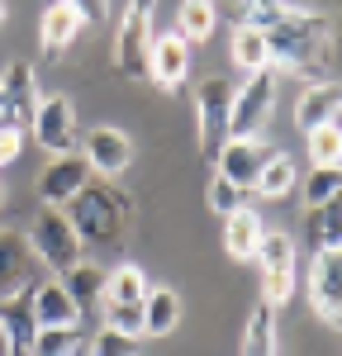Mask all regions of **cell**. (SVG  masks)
Returning <instances> with one entry per match:
<instances>
[{
	"mask_svg": "<svg viewBox=\"0 0 342 356\" xmlns=\"http://www.w3.org/2000/svg\"><path fill=\"white\" fill-rule=\"evenodd\" d=\"M62 214L76 228L81 247H110L119 243V233L129 223V195L114 191L110 181H86L81 191L62 204Z\"/></svg>",
	"mask_w": 342,
	"mask_h": 356,
	"instance_id": "obj_2",
	"label": "cell"
},
{
	"mask_svg": "<svg viewBox=\"0 0 342 356\" xmlns=\"http://www.w3.org/2000/svg\"><path fill=\"white\" fill-rule=\"evenodd\" d=\"M285 10H290V0H238V24L266 33L285 19Z\"/></svg>",
	"mask_w": 342,
	"mask_h": 356,
	"instance_id": "obj_29",
	"label": "cell"
},
{
	"mask_svg": "<svg viewBox=\"0 0 342 356\" xmlns=\"http://www.w3.org/2000/svg\"><path fill=\"white\" fill-rule=\"evenodd\" d=\"M81 157H86V166H90L95 176L114 181V176H124L129 162H133V143H129L124 129L100 124V129H90V134H86V152H81Z\"/></svg>",
	"mask_w": 342,
	"mask_h": 356,
	"instance_id": "obj_12",
	"label": "cell"
},
{
	"mask_svg": "<svg viewBox=\"0 0 342 356\" xmlns=\"http://www.w3.org/2000/svg\"><path fill=\"white\" fill-rule=\"evenodd\" d=\"M243 356H276V309L266 300L252 304L247 328H243Z\"/></svg>",
	"mask_w": 342,
	"mask_h": 356,
	"instance_id": "obj_23",
	"label": "cell"
},
{
	"mask_svg": "<svg viewBox=\"0 0 342 356\" xmlns=\"http://www.w3.org/2000/svg\"><path fill=\"white\" fill-rule=\"evenodd\" d=\"M181 323V295L167 285H147L142 295V337H171Z\"/></svg>",
	"mask_w": 342,
	"mask_h": 356,
	"instance_id": "obj_19",
	"label": "cell"
},
{
	"mask_svg": "<svg viewBox=\"0 0 342 356\" xmlns=\"http://www.w3.org/2000/svg\"><path fill=\"white\" fill-rule=\"evenodd\" d=\"M129 10H138V15H147V19H152V10H157V0H129Z\"/></svg>",
	"mask_w": 342,
	"mask_h": 356,
	"instance_id": "obj_38",
	"label": "cell"
},
{
	"mask_svg": "<svg viewBox=\"0 0 342 356\" xmlns=\"http://www.w3.org/2000/svg\"><path fill=\"white\" fill-rule=\"evenodd\" d=\"M0 356H15V332H10V318L0 314Z\"/></svg>",
	"mask_w": 342,
	"mask_h": 356,
	"instance_id": "obj_37",
	"label": "cell"
},
{
	"mask_svg": "<svg viewBox=\"0 0 342 356\" xmlns=\"http://www.w3.org/2000/svg\"><path fill=\"white\" fill-rule=\"evenodd\" d=\"M5 204H10V191H5V181H0V209H5Z\"/></svg>",
	"mask_w": 342,
	"mask_h": 356,
	"instance_id": "obj_39",
	"label": "cell"
},
{
	"mask_svg": "<svg viewBox=\"0 0 342 356\" xmlns=\"http://www.w3.org/2000/svg\"><path fill=\"white\" fill-rule=\"evenodd\" d=\"M19 147H24V134H15V129H0V166L15 162V157H19Z\"/></svg>",
	"mask_w": 342,
	"mask_h": 356,
	"instance_id": "obj_36",
	"label": "cell"
},
{
	"mask_svg": "<svg viewBox=\"0 0 342 356\" xmlns=\"http://www.w3.org/2000/svg\"><path fill=\"white\" fill-rule=\"evenodd\" d=\"M190 43L181 33H152V53H147V81H157L162 90H176V86L190 76Z\"/></svg>",
	"mask_w": 342,
	"mask_h": 356,
	"instance_id": "obj_15",
	"label": "cell"
},
{
	"mask_svg": "<svg viewBox=\"0 0 342 356\" xmlns=\"http://www.w3.org/2000/svg\"><path fill=\"white\" fill-rule=\"evenodd\" d=\"M105 328L138 342L142 337V304H105Z\"/></svg>",
	"mask_w": 342,
	"mask_h": 356,
	"instance_id": "obj_32",
	"label": "cell"
},
{
	"mask_svg": "<svg viewBox=\"0 0 342 356\" xmlns=\"http://www.w3.org/2000/svg\"><path fill=\"white\" fill-rule=\"evenodd\" d=\"M276 110V72H252L243 86H233V110H228V138H256V129Z\"/></svg>",
	"mask_w": 342,
	"mask_h": 356,
	"instance_id": "obj_7",
	"label": "cell"
},
{
	"mask_svg": "<svg viewBox=\"0 0 342 356\" xmlns=\"http://www.w3.org/2000/svg\"><path fill=\"white\" fill-rule=\"evenodd\" d=\"M204 200H209V209H214V214H233V209H243V191H238V186H228L224 176H214V181H209V195H204Z\"/></svg>",
	"mask_w": 342,
	"mask_h": 356,
	"instance_id": "obj_34",
	"label": "cell"
},
{
	"mask_svg": "<svg viewBox=\"0 0 342 356\" xmlns=\"http://www.w3.org/2000/svg\"><path fill=\"white\" fill-rule=\"evenodd\" d=\"M338 114H342L338 81L333 86H304L300 100H295V129H300V134L328 129V124H338Z\"/></svg>",
	"mask_w": 342,
	"mask_h": 356,
	"instance_id": "obj_18",
	"label": "cell"
},
{
	"mask_svg": "<svg viewBox=\"0 0 342 356\" xmlns=\"http://www.w3.org/2000/svg\"><path fill=\"white\" fill-rule=\"evenodd\" d=\"M90 181V166H86L81 152H67V157H53V162L38 171V200L43 209H62L72 195Z\"/></svg>",
	"mask_w": 342,
	"mask_h": 356,
	"instance_id": "obj_13",
	"label": "cell"
},
{
	"mask_svg": "<svg viewBox=\"0 0 342 356\" xmlns=\"http://www.w3.org/2000/svg\"><path fill=\"white\" fill-rule=\"evenodd\" d=\"M342 191V171L338 166H314L309 171V181H304V204H328V200H338Z\"/></svg>",
	"mask_w": 342,
	"mask_h": 356,
	"instance_id": "obj_30",
	"label": "cell"
},
{
	"mask_svg": "<svg viewBox=\"0 0 342 356\" xmlns=\"http://www.w3.org/2000/svg\"><path fill=\"white\" fill-rule=\"evenodd\" d=\"M304 243H309L314 252H328V247H338V200L304 209Z\"/></svg>",
	"mask_w": 342,
	"mask_h": 356,
	"instance_id": "obj_26",
	"label": "cell"
},
{
	"mask_svg": "<svg viewBox=\"0 0 342 356\" xmlns=\"http://www.w3.org/2000/svg\"><path fill=\"white\" fill-rule=\"evenodd\" d=\"M28 134H33V143H38L48 157H67V152H76L81 129H76V110H72V100H67V95H48V100H38Z\"/></svg>",
	"mask_w": 342,
	"mask_h": 356,
	"instance_id": "obj_8",
	"label": "cell"
},
{
	"mask_svg": "<svg viewBox=\"0 0 342 356\" xmlns=\"http://www.w3.org/2000/svg\"><path fill=\"white\" fill-rule=\"evenodd\" d=\"M28 247H33V257L43 261V271H53V275H67L72 266H81L86 257V247L81 238H76V228L67 223V214L62 209H43L38 219L28 223Z\"/></svg>",
	"mask_w": 342,
	"mask_h": 356,
	"instance_id": "obj_4",
	"label": "cell"
},
{
	"mask_svg": "<svg viewBox=\"0 0 342 356\" xmlns=\"http://www.w3.org/2000/svg\"><path fill=\"white\" fill-rule=\"evenodd\" d=\"M309 309L328 323V328L342 323V257H338V247H328V252L314 257V266H309Z\"/></svg>",
	"mask_w": 342,
	"mask_h": 356,
	"instance_id": "obj_11",
	"label": "cell"
},
{
	"mask_svg": "<svg viewBox=\"0 0 342 356\" xmlns=\"http://www.w3.org/2000/svg\"><path fill=\"white\" fill-rule=\"evenodd\" d=\"M295 181H300V166H295V157H290V152H271V157H266V166L256 171L252 191L261 195V200H285V195L295 191Z\"/></svg>",
	"mask_w": 342,
	"mask_h": 356,
	"instance_id": "obj_21",
	"label": "cell"
},
{
	"mask_svg": "<svg viewBox=\"0 0 342 356\" xmlns=\"http://www.w3.org/2000/svg\"><path fill=\"white\" fill-rule=\"evenodd\" d=\"M261 233H266V223H261L256 209H233V214L224 219V252L233 257V261H252Z\"/></svg>",
	"mask_w": 342,
	"mask_h": 356,
	"instance_id": "obj_20",
	"label": "cell"
},
{
	"mask_svg": "<svg viewBox=\"0 0 342 356\" xmlns=\"http://www.w3.org/2000/svg\"><path fill=\"white\" fill-rule=\"evenodd\" d=\"M152 19L138 10H124L119 33H114V72L129 81H147V53H152Z\"/></svg>",
	"mask_w": 342,
	"mask_h": 356,
	"instance_id": "obj_10",
	"label": "cell"
},
{
	"mask_svg": "<svg viewBox=\"0 0 342 356\" xmlns=\"http://www.w3.org/2000/svg\"><path fill=\"white\" fill-rule=\"evenodd\" d=\"M28 318H33V328H72V323H81V304L62 290V280H43L28 295Z\"/></svg>",
	"mask_w": 342,
	"mask_h": 356,
	"instance_id": "obj_16",
	"label": "cell"
},
{
	"mask_svg": "<svg viewBox=\"0 0 342 356\" xmlns=\"http://www.w3.org/2000/svg\"><path fill=\"white\" fill-rule=\"evenodd\" d=\"M266 67L290 72L309 86H333L338 57H333V19L323 10L290 5L276 29H266Z\"/></svg>",
	"mask_w": 342,
	"mask_h": 356,
	"instance_id": "obj_1",
	"label": "cell"
},
{
	"mask_svg": "<svg viewBox=\"0 0 342 356\" xmlns=\"http://www.w3.org/2000/svg\"><path fill=\"white\" fill-rule=\"evenodd\" d=\"M76 15H81V24H100V19H110V0H67Z\"/></svg>",
	"mask_w": 342,
	"mask_h": 356,
	"instance_id": "obj_35",
	"label": "cell"
},
{
	"mask_svg": "<svg viewBox=\"0 0 342 356\" xmlns=\"http://www.w3.org/2000/svg\"><path fill=\"white\" fill-rule=\"evenodd\" d=\"M90 356H138V342L124 337V332H114V328H100L90 337Z\"/></svg>",
	"mask_w": 342,
	"mask_h": 356,
	"instance_id": "obj_33",
	"label": "cell"
},
{
	"mask_svg": "<svg viewBox=\"0 0 342 356\" xmlns=\"http://www.w3.org/2000/svg\"><path fill=\"white\" fill-rule=\"evenodd\" d=\"M147 295V271L133 261H119L114 271H105V295L100 304H142Z\"/></svg>",
	"mask_w": 342,
	"mask_h": 356,
	"instance_id": "obj_22",
	"label": "cell"
},
{
	"mask_svg": "<svg viewBox=\"0 0 342 356\" xmlns=\"http://www.w3.org/2000/svg\"><path fill=\"white\" fill-rule=\"evenodd\" d=\"M266 157H271V147L261 138H228L224 147H219V157H214V166H219V176H224L228 186L252 191V181H256V171L266 166Z\"/></svg>",
	"mask_w": 342,
	"mask_h": 356,
	"instance_id": "obj_14",
	"label": "cell"
},
{
	"mask_svg": "<svg viewBox=\"0 0 342 356\" xmlns=\"http://www.w3.org/2000/svg\"><path fill=\"white\" fill-rule=\"evenodd\" d=\"M81 15L67 5V0H53L38 19V43H43V62H62V53L81 38Z\"/></svg>",
	"mask_w": 342,
	"mask_h": 356,
	"instance_id": "obj_17",
	"label": "cell"
},
{
	"mask_svg": "<svg viewBox=\"0 0 342 356\" xmlns=\"http://www.w3.org/2000/svg\"><path fill=\"white\" fill-rule=\"evenodd\" d=\"M228 110H233V81L204 76L195 86V147L204 162H214L219 147L228 143Z\"/></svg>",
	"mask_w": 342,
	"mask_h": 356,
	"instance_id": "obj_5",
	"label": "cell"
},
{
	"mask_svg": "<svg viewBox=\"0 0 342 356\" xmlns=\"http://www.w3.org/2000/svg\"><path fill=\"white\" fill-rule=\"evenodd\" d=\"M309 138V157L314 166H338L342 162V134H338V124H328V129H314Z\"/></svg>",
	"mask_w": 342,
	"mask_h": 356,
	"instance_id": "obj_31",
	"label": "cell"
},
{
	"mask_svg": "<svg viewBox=\"0 0 342 356\" xmlns=\"http://www.w3.org/2000/svg\"><path fill=\"white\" fill-rule=\"evenodd\" d=\"M0 24H5V0H0Z\"/></svg>",
	"mask_w": 342,
	"mask_h": 356,
	"instance_id": "obj_40",
	"label": "cell"
},
{
	"mask_svg": "<svg viewBox=\"0 0 342 356\" xmlns=\"http://www.w3.org/2000/svg\"><path fill=\"white\" fill-rule=\"evenodd\" d=\"M38 81H33V62H10L5 76H0V129H15L24 134L33 124V110H38Z\"/></svg>",
	"mask_w": 342,
	"mask_h": 356,
	"instance_id": "obj_9",
	"label": "cell"
},
{
	"mask_svg": "<svg viewBox=\"0 0 342 356\" xmlns=\"http://www.w3.org/2000/svg\"><path fill=\"white\" fill-rule=\"evenodd\" d=\"M62 290H67V295H72V300L86 309L90 300H100V295H105V266H95V261L72 266V271L62 275Z\"/></svg>",
	"mask_w": 342,
	"mask_h": 356,
	"instance_id": "obj_28",
	"label": "cell"
},
{
	"mask_svg": "<svg viewBox=\"0 0 342 356\" xmlns=\"http://www.w3.org/2000/svg\"><path fill=\"white\" fill-rule=\"evenodd\" d=\"M252 261L261 266V300L271 304V309H281L295 295V285H300V247H295V238L281 233V228L261 233Z\"/></svg>",
	"mask_w": 342,
	"mask_h": 356,
	"instance_id": "obj_3",
	"label": "cell"
},
{
	"mask_svg": "<svg viewBox=\"0 0 342 356\" xmlns=\"http://www.w3.org/2000/svg\"><path fill=\"white\" fill-rule=\"evenodd\" d=\"M228 57H233V67H243L247 76H252V72H266V33L238 24L233 38H228Z\"/></svg>",
	"mask_w": 342,
	"mask_h": 356,
	"instance_id": "obj_25",
	"label": "cell"
},
{
	"mask_svg": "<svg viewBox=\"0 0 342 356\" xmlns=\"http://www.w3.org/2000/svg\"><path fill=\"white\" fill-rule=\"evenodd\" d=\"M81 352V323L72 328H33L28 356H76Z\"/></svg>",
	"mask_w": 342,
	"mask_h": 356,
	"instance_id": "obj_27",
	"label": "cell"
},
{
	"mask_svg": "<svg viewBox=\"0 0 342 356\" xmlns=\"http://www.w3.org/2000/svg\"><path fill=\"white\" fill-rule=\"evenodd\" d=\"M43 285V261L33 257L24 233H0V304L15 309V304H28V295Z\"/></svg>",
	"mask_w": 342,
	"mask_h": 356,
	"instance_id": "obj_6",
	"label": "cell"
},
{
	"mask_svg": "<svg viewBox=\"0 0 342 356\" xmlns=\"http://www.w3.org/2000/svg\"><path fill=\"white\" fill-rule=\"evenodd\" d=\"M214 19H219V15H214L209 0H181V10H176V29H171V33H181V38L195 48V43H204V38L214 33Z\"/></svg>",
	"mask_w": 342,
	"mask_h": 356,
	"instance_id": "obj_24",
	"label": "cell"
}]
</instances>
